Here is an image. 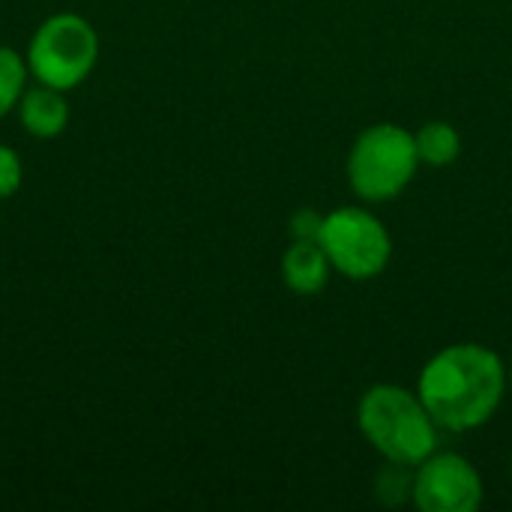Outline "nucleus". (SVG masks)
<instances>
[{"label": "nucleus", "instance_id": "4", "mask_svg": "<svg viewBox=\"0 0 512 512\" xmlns=\"http://www.w3.org/2000/svg\"><path fill=\"white\" fill-rule=\"evenodd\" d=\"M99 36L87 18L63 12L51 15L30 39L27 66L39 84L72 90L78 87L96 66Z\"/></svg>", "mask_w": 512, "mask_h": 512}, {"label": "nucleus", "instance_id": "5", "mask_svg": "<svg viewBox=\"0 0 512 512\" xmlns=\"http://www.w3.org/2000/svg\"><path fill=\"white\" fill-rule=\"evenodd\" d=\"M321 249L327 252L333 273L366 282L387 270L393 258V237L387 225L366 207H339L324 216Z\"/></svg>", "mask_w": 512, "mask_h": 512}, {"label": "nucleus", "instance_id": "11", "mask_svg": "<svg viewBox=\"0 0 512 512\" xmlns=\"http://www.w3.org/2000/svg\"><path fill=\"white\" fill-rule=\"evenodd\" d=\"M27 66L18 51L0 45V117H6L24 96Z\"/></svg>", "mask_w": 512, "mask_h": 512}, {"label": "nucleus", "instance_id": "15", "mask_svg": "<svg viewBox=\"0 0 512 512\" xmlns=\"http://www.w3.org/2000/svg\"><path fill=\"white\" fill-rule=\"evenodd\" d=\"M510 471H512V459H510Z\"/></svg>", "mask_w": 512, "mask_h": 512}, {"label": "nucleus", "instance_id": "10", "mask_svg": "<svg viewBox=\"0 0 512 512\" xmlns=\"http://www.w3.org/2000/svg\"><path fill=\"white\" fill-rule=\"evenodd\" d=\"M414 474H417V468L384 459V468L375 477L378 501L384 507H405L408 501L414 504Z\"/></svg>", "mask_w": 512, "mask_h": 512}, {"label": "nucleus", "instance_id": "8", "mask_svg": "<svg viewBox=\"0 0 512 512\" xmlns=\"http://www.w3.org/2000/svg\"><path fill=\"white\" fill-rule=\"evenodd\" d=\"M69 105L63 99V90L39 84L21 96V123L36 138H54L66 129Z\"/></svg>", "mask_w": 512, "mask_h": 512}, {"label": "nucleus", "instance_id": "2", "mask_svg": "<svg viewBox=\"0 0 512 512\" xmlns=\"http://www.w3.org/2000/svg\"><path fill=\"white\" fill-rule=\"evenodd\" d=\"M357 429L381 459L411 468L438 450L441 432L420 393L399 384H375L360 396Z\"/></svg>", "mask_w": 512, "mask_h": 512}, {"label": "nucleus", "instance_id": "12", "mask_svg": "<svg viewBox=\"0 0 512 512\" xmlns=\"http://www.w3.org/2000/svg\"><path fill=\"white\" fill-rule=\"evenodd\" d=\"M321 228H324V216L312 207L297 210L288 222L291 240H321Z\"/></svg>", "mask_w": 512, "mask_h": 512}, {"label": "nucleus", "instance_id": "3", "mask_svg": "<svg viewBox=\"0 0 512 512\" xmlns=\"http://www.w3.org/2000/svg\"><path fill=\"white\" fill-rule=\"evenodd\" d=\"M420 156L414 132L399 123H375L363 129L348 150V183L369 204L399 198L417 177Z\"/></svg>", "mask_w": 512, "mask_h": 512}, {"label": "nucleus", "instance_id": "6", "mask_svg": "<svg viewBox=\"0 0 512 512\" xmlns=\"http://www.w3.org/2000/svg\"><path fill=\"white\" fill-rule=\"evenodd\" d=\"M483 504L480 471L459 453H432L414 474V507L423 512H474Z\"/></svg>", "mask_w": 512, "mask_h": 512}, {"label": "nucleus", "instance_id": "13", "mask_svg": "<svg viewBox=\"0 0 512 512\" xmlns=\"http://www.w3.org/2000/svg\"><path fill=\"white\" fill-rule=\"evenodd\" d=\"M21 186V159L12 147L0 144V198H9Z\"/></svg>", "mask_w": 512, "mask_h": 512}, {"label": "nucleus", "instance_id": "1", "mask_svg": "<svg viewBox=\"0 0 512 512\" xmlns=\"http://www.w3.org/2000/svg\"><path fill=\"white\" fill-rule=\"evenodd\" d=\"M510 387L498 351L477 342L441 348L420 372L417 393L444 432H474L486 426Z\"/></svg>", "mask_w": 512, "mask_h": 512}, {"label": "nucleus", "instance_id": "9", "mask_svg": "<svg viewBox=\"0 0 512 512\" xmlns=\"http://www.w3.org/2000/svg\"><path fill=\"white\" fill-rule=\"evenodd\" d=\"M414 141H417L420 165L447 168V165H453V162L459 159V153H462V135H459L456 126L447 123V120L423 123V126L414 132Z\"/></svg>", "mask_w": 512, "mask_h": 512}, {"label": "nucleus", "instance_id": "14", "mask_svg": "<svg viewBox=\"0 0 512 512\" xmlns=\"http://www.w3.org/2000/svg\"><path fill=\"white\" fill-rule=\"evenodd\" d=\"M507 375H510V387H512V366H510V369H507Z\"/></svg>", "mask_w": 512, "mask_h": 512}, {"label": "nucleus", "instance_id": "7", "mask_svg": "<svg viewBox=\"0 0 512 512\" xmlns=\"http://www.w3.org/2000/svg\"><path fill=\"white\" fill-rule=\"evenodd\" d=\"M333 276V264L318 240H291L282 255V279L288 291L300 297H315L327 288Z\"/></svg>", "mask_w": 512, "mask_h": 512}]
</instances>
